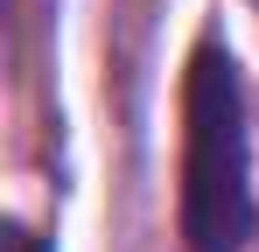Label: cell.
<instances>
[{
  "instance_id": "obj_1",
  "label": "cell",
  "mask_w": 259,
  "mask_h": 252,
  "mask_svg": "<svg viewBox=\"0 0 259 252\" xmlns=\"http://www.w3.org/2000/svg\"><path fill=\"white\" fill-rule=\"evenodd\" d=\"M252 238V147H245V91L231 56L203 42L182 91V245L245 252Z\"/></svg>"
},
{
  "instance_id": "obj_2",
  "label": "cell",
  "mask_w": 259,
  "mask_h": 252,
  "mask_svg": "<svg viewBox=\"0 0 259 252\" xmlns=\"http://www.w3.org/2000/svg\"><path fill=\"white\" fill-rule=\"evenodd\" d=\"M7 252H49V245L35 238V231H21V224H14V231H7Z\"/></svg>"
}]
</instances>
